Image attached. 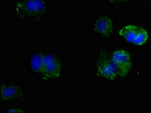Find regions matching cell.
<instances>
[{
  "label": "cell",
  "instance_id": "6da1fadb",
  "mask_svg": "<svg viewBox=\"0 0 151 113\" xmlns=\"http://www.w3.org/2000/svg\"><path fill=\"white\" fill-rule=\"evenodd\" d=\"M44 0H19L15 5V13L21 18L36 19L45 12Z\"/></svg>",
  "mask_w": 151,
  "mask_h": 113
},
{
  "label": "cell",
  "instance_id": "7a4b0ae2",
  "mask_svg": "<svg viewBox=\"0 0 151 113\" xmlns=\"http://www.w3.org/2000/svg\"><path fill=\"white\" fill-rule=\"evenodd\" d=\"M98 74L100 77L107 80H114L119 76V70L116 64L112 60L111 57L103 56L100 58L97 65Z\"/></svg>",
  "mask_w": 151,
  "mask_h": 113
},
{
  "label": "cell",
  "instance_id": "3957f363",
  "mask_svg": "<svg viewBox=\"0 0 151 113\" xmlns=\"http://www.w3.org/2000/svg\"><path fill=\"white\" fill-rule=\"evenodd\" d=\"M111 59L118 67L119 76L125 77L132 69V60L129 52L124 50H116L111 54Z\"/></svg>",
  "mask_w": 151,
  "mask_h": 113
},
{
  "label": "cell",
  "instance_id": "277c9868",
  "mask_svg": "<svg viewBox=\"0 0 151 113\" xmlns=\"http://www.w3.org/2000/svg\"><path fill=\"white\" fill-rule=\"evenodd\" d=\"M61 72V66L59 60L52 54H44V69L42 75L47 79H56Z\"/></svg>",
  "mask_w": 151,
  "mask_h": 113
},
{
  "label": "cell",
  "instance_id": "5b68a950",
  "mask_svg": "<svg viewBox=\"0 0 151 113\" xmlns=\"http://www.w3.org/2000/svg\"><path fill=\"white\" fill-rule=\"evenodd\" d=\"M113 21L110 17L101 16L94 23V30L98 34L104 36H109L113 32Z\"/></svg>",
  "mask_w": 151,
  "mask_h": 113
},
{
  "label": "cell",
  "instance_id": "8992f818",
  "mask_svg": "<svg viewBox=\"0 0 151 113\" xmlns=\"http://www.w3.org/2000/svg\"><path fill=\"white\" fill-rule=\"evenodd\" d=\"M22 91L15 85H5L2 84L1 87V97L5 101L14 100L21 97Z\"/></svg>",
  "mask_w": 151,
  "mask_h": 113
},
{
  "label": "cell",
  "instance_id": "52a82bcc",
  "mask_svg": "<svg viewBox=\"0 0 151 113\" xmlns=\"http://www.w3.org/2000/svg\"><path fill=\"white\" fill-rule=\"evenodd\" d=\"M139 26L133 25V24H129L127 26H125L122 29H119V34L125 39L128 42L133 43L136 34L137 33Z\"/></svg>",
  "mask_w": 151,
  "mask_h": 113
},
{
  "label": "cell",
  "instance_id": "ba28073f",
  "mask_svg": "<svg viewBox=\"0 0 151 113\" xmlns=\"http://www.w3.org/2000/svg\"><path fill=\"white\" fill-rule=\"evenodd\" d=\"M44 54H45L39 52L32 56L30 60V67L33 72L42 74L44 69Z\"/></svg>",
  "mask_w": 151,
  "mask_h": 113
},
{
  "label": "cell",
  "instance_id": "9c48e42d",
  "mask_svg": "<svg viewBox=\"0 0 151 113\" xmlns=\"http://www.w3.org/2000/svg\"><path fill=\"white\" fill-rule=\"evenodd\" d=\"M148 39H149V34H148L147 31L144 28L139 26L134 41L132 44L137 45V46H141V45H145Z\"/></svg>",
  "mask_w": 151,
  "mask_h": 113
},
{
  "label": "cell",
  "instance_id": "30bf717a",
  "mask_svg": "<svg viewBox=\"0 0 151 113\" xmlns=\"http://www.w3.org/2000/svg\"><path fill=\"white\" fill-rule=\"evenodd\" d=\"M8 113H12V112H24V110L21 109L17 108H11L7 111Z\"/></svg>",
  "mask_w": 151,
  "mask_h": 113
},
{
  "label": "cell",
  "instance_id": "8fae6325",
  "mask_svg": "<svg viewBox=\"0 0 151 113\" xmlns=\"http://www.w3.org/2000/svg\"><path fill=\"white\" fill-rule=\"evenodd\" d=\"M130 0H110V2H113V3H122V2H128Z\"/></svg>",
  "mask_w": 151,
  "mask_h": 113
},
{
  "label": "cell",
  "instance_id": "7c38bea8",
  "mask_svg": "<svg viewBox=\"0 0 151 113\" xmlns=\"http://www.w3.org/2000/svg\"><path fill=\"white\" fill-rule=\"evenodd\" d=\"M109 1H110V0H109Z\"/></svg>",
  "mask_w": 151,
  "mask_h": 113
}]
</instances>
